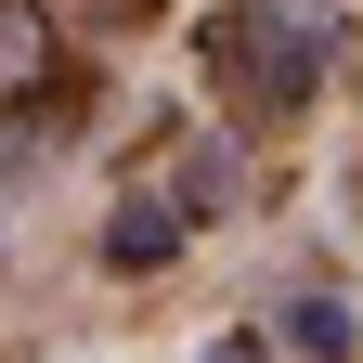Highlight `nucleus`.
<instances>
[{
    "label": "nucleus",
    "mask_w": 363,
    "mask_h": 363,
    "mask_svg": "<svg viewBox=\"0 0 363 363\" xmlns=\"http://www.w3.org/2000/svg\"><path fill=\"white\" fill-rule=\"evenodd\" d=\"M182 259V208L169 195H117L104 208V272H169Z\"/></svg>",
    "instance_id": "7ed1b4c3"
},
{
    "label": "nucleus",
    "mask_w": 363,
    "mask_h": 363,
    "mask_svg": "<svg viewBox=\"0 0 363 363\" xmlns=\"http://www.w3.org/2000/svg\"><path fill=\"white\" fill-rule=\"evenodd\" d=\"M208 363H272V337H220V350H208Z\"/></svg>",
    "instance_id": "423d86ee"
},
{
    "label": "nucleus",
    "mask_w": 363,
    "mask_h": 363,
    "mask_svg": "<svg viewBox=\"0 0 363 363\" xmlns=\"http://www.w3.org/2000/svg\"><path fill=\"white\" fill-rule=\"evenodd\" d=\"M39 52H52V26H39V0H0V78H26Z\"/></svg>",
    "instance_id": "39448f33"
},
{
    "label": "nucleus",
    "mask_w": 363,
    "mask_h": 363,
    "mask_svg": "<svg viewBox=\"0 0 363 363\" xmlns=\"http://www.w3.org/2000/svg\"><path fill=\"white\" fill-rule=\"evenodd\" d=\"M272 350H298V363H363V311L337 286H298L286 311H272Z\"/></svg>",
    "instance_id": "f03ea898"
},
{
    "label": "nucleus",
    "mask_w": 363,
    "mask_h": 363,
    "mask_svg": "<svg viewBox=\"0 0 363 363\" xmlns=\"http://www.w3.org/2000/svg\"><path fill=\"white\" fill-rule=\"evenodd\" d=\"M234 195H247V156H234V143H208L195 169H182V195H169V208H182V234H195V220H234Z\"/></svg>",
    "instance_id": "20e7f679"
},
{
    "label": "nucleus",
    "mask_w": 363,
    "mask_h": 363,
    "mask_svg": "<svg viewBox=\"0 0 363 363\" xmlns=\"http://www.w3.org/2000/svg\"><path fill=\"white\" fill-rule=\"evenodd\" d=\"M208 78L234 91L247 117H298L311 91H325V39L298 26V0H220V26H208Z\"/></svg>",
    "instance_id": "f257e3e1"
}]
</instances>
